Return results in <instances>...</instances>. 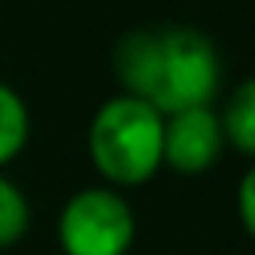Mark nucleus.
I'll use <instances>...</instances> for the list:
<instances>
[{
  "label": "nucleus",
  "mask_w": 255,
  "mask_h": 255,
  "mask_svg": "<svg viewBox=\"0 0 255 255\" xmlns=\"http://www.w3.org/2000/svg\"><path fill=\"white\" fill-rule=\"evenodd\" d=\"M123 95L154 112L178 116L203 109L220 88V56L210 35L189 25H147L126 32L112 49Z\"/></svg>",
  "instance_id": "nucleus-1"
},
{
  "label": "nucleus",
  "mask_w": 255,
  "mask_h": 255,
  "mask_svg": "<svg viewBox=\"0 0 255 255\" xmlns=\"http://www.w3.org/2000/svg\"><path fill=\"white\" fill-rule=\"evenodd\" d=\"M88 154L112 185H143L164 168V116L129 95L109 98L91 119Z\"/></svg>",
  "instance_id": "nucleus-2"
},
{
  "label": "nucleus",
  "mask_w": 255,
  "mask_h": 255,
  "mask_svg": "<svg viewBox=\"0 0 255 255\" xmlns=\"http://www.w3.org/2000/svg\"><path fill=\"white\" fill-rule=\"evenodd\" d=\"M56 231L67 255H126L136 238V220L116 189L91 185L67 199Z\"/></svg>",
  "instance_id": "nucleus-3"
},
{
  "label": "nucleus",
  "mask_w": 255,
  "mask_h": 255,
  "mask_svg": "<svg viewBox=\"0 0 255 255\" xmlns=\"http://www.w3.org/2000/svg\"><path fill=\"white\" fill-rule=\"evenodd\" d=\"M224 150V129L220 116L203 105V109H185L178 116L164 119V164L178 175H203L217 164Z\"/></svg>",
  "instance_id": "nucleus-4"
},
{
  "label": "nucleus",
  "mask_w": 255,
  "mask_h": 255,
  "mask_svg": "<svg viewBox=\"0 0 255 255\" xmlns=\"http://www.w3.org/2000/svg\"><path fill=\"white\" fill-rule=\"evenodd\" d=\"M217 116H220L224 143L255 157V77L241 81L234 88V95L227 98L224 112H217Z\"/></svg>",
  "instance_id": "nucleus-5"
},
{
  "label": "nucleus",
  "mask_w": 255,
  "mask_h": 255,
  "mask_svg": "<svg viewBox=\"0 0 255 255\" xmlns=\"http://www.w3.org/2000/svg\"><path fill=\"white\" fill-rule=\"evenodd\" d=\"M28 140V105L25 98L0 81V164H7Z\"/></svg>",
  "instance_id": "nucleus-6"
},
{
  "label": "nucleus",
  "mask_w": 255,
  "mask_h": 255,
  "mask_svg": "<svg viewBox=\"0 0 255 255\" xmlns=\"http://www.w3.org/2000/svg\"><path fill=\"white\" fill-rule=\"evenodd\" d=\"M28 227V199L25 192L0 175V245H14Z\"/></svg>",
  "instance_id": "nucleus-7"
},
{
  "label": "nucleus",
  "mask_w": 255,
  "mask_h": 255,
  "mask_svg": "<svg viewBox=\"0 0 255 255\" xmlns=\"http://www.w3.org/2000/svg\"><path fill=\"white\" fill-rule=\"evenodd\" d=\"M238 217H241L245 231L255 238V164L245 171V178L238 185Z\"/></svg>",
  "instance_id": "nucleus-8"
}]
</instances>
